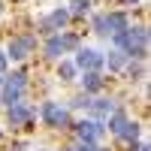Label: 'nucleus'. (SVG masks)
<instances>
[{
  "instance_id": "obj_1",
  "label": "nucleus",
  "mask_w": 151,
  "mask_h": 151,
  "mask_svg": "<svg viewBox=\"0 0 151 151\" xmlns=\"http://www.w3.org/2000/svg\"><path fill=\"white\" fill-rule=\"evenodd\" d=\"M112 40H115V48L124 52L130 60H145V55H148V30L145 27H127L121 33H112Z\"/></svg>"
},
{
  "instance_id": "obj_2",
  "label": "nucleus",
  "mask_w": 151,
  "mask_h": 151,
  "mask_svg": "<svg viewBox=\"0 0 151 151\" xmlns=\"http://www.w3.org/2000/svg\"><path fill=\"white\" fill-rule=\"evenodd\" d=\"M24 88H27V76H24V73H12V76H6L3 88H0V103H3L6 109L15 106V103H21Z\"/></svg>"
},
{
  "instance_id": "obj_3",
  "label": "nucleus",
  "mask_w": 151,
  "mask_h": 151,
  "mask_svg": "<svg viewBox=\"0 0 151 151\" xmlns=\"http://www.w3.org/2000/svg\"><path fill=\"white\" fill-rule=\"evenodd\" d=\"M40 118L45 121V127H60V130H70L73 127V115H70V109L67 106H60V103H42L40 109Z\"/></svg>"
},
{
  "instance_id": "obj_4",
  "label": "nucleus",
  "mask_w": 151,
  "mask_h": 151,
  "mask_svg": "<svg viewBox=\"0 0 151 151\" xmlns=\"http://www.w3.org/2000/svg\"><path fill=\"white\" fill-rule=\"evenodd\" d=\"M73 64H76L79 73H100L103 70V55L94 52V48H76Z\"/></svg>"
},
{
  "instance_id": "obj_5",
  "label": "nucleus",
  "mask_w": 151,
  "mask_h": 151,
  "mask_svg": "<svg viewBox=\"0 0 151 151\" xmlns=\"http://www.w3.org/2000/svg\"><path fill=\"white\" fill-rule=\"evenodd\" d=\"M73 130L79 133L82 142H94V145L103 139V133H106V127H103L100 121H94V118H82L79 124H73Z\"/></svg>"
},
{
  "instance_id": "obj_6",
  "label": "nucleus",
  "mask_w": 151,
  "mask_h": 151,
  "mask_svg": "<svg viewBox=\"0 0 151 151\" xmlns=\"http://www.w3.org/2000/svg\"><path fill=\"white\" fill-rule=\"evenodd\" d=\"M67 24H70V12L58 6V9L48 12L45 18H40V33H48V36H52L55 30H64Z\"/></svg>"
},
{
  "instance_id": "obj_7",
  "label": "nucleus",
  "mask_w": 151,
  "mask_h": 151,
  "mask_svg": "<svg viewBox=\"0 0 151 151\" xmlns=\"http://www.w3.org/2000/svg\"><path fill=\"white\" fill-rule=\"evenodd\" d=\"M36 48V36H15L9 45H6V58H12V60H24L30 52Z\"/></svg>"
},
{
  "instance_id": "obj_8",
  "label": "nucleus",
  "mask_w": 151,
  "mask_h": 151,
  "mask_svg": "<svg viewBox=\"0 0 151 151\" xmlns=\"http://www.w3.org/2000/svg\"><path fill=\"white\" fill-rule=\"evenodd\" d=\"M115 109H118V103H115L112 97H97V100H91V106H88L91 118H94V121H100V124H103V121H106Z\"/></svg>"
},
{
  "instance_id": "obj_9",
  "label": "nucleus",
  "mask_w": 151,
  "mask_h": 151,
  "mask_svg": "<svg viewBox=\"0 0 151 151\" xmlns=\"http://www.w3.org/2000/svg\"><path fill=\"white\" fill-rule=\"evenodd\" d=\"M6 121L12 124V127H24V124H30V121H33V109H30V106H24V103H15V106H9V109H6Z\"/></svg>"
},
{
  "instance_id": "obj_10",
  "label": "nucleus",
  "mask_w": 151,
  "mask_h": 151,
  "mask_svg": "<svg viewBox=\"0 0 151 151\" xmlns=\"http://www.w3.org/2000/svg\"><path fill=\"white\" fill-rule=\"evenodd\" d=\"M82 88H85V94H97V91H103V85H106V79H103V73H82Z\"/></svg>"
},
{
  "instance_id": "obj_11",
  "label": "nucleus",
  "mask_w": 151,
  "mask_h": 151,
  "mask_svg": "<svg viewBox=\"0 0 151 151\" xmlns=\"http://www.w3.org/2000/svg\"><path fill=\"white\" fill-rule=\"evenodd\" d=\"M130 27V21L124 12H106V30L109 33H121V30H127Z\"/></svg>"
},
{
  "instance_id": "obj_12",
  "label": "nucleus",
  "mask_w": 151,
  "mask_h": 151,
  "mask_svg": "<svg viewBox=\"0 0 151 151\" xmlns=\"http://www.w3.org/2000/svg\"><path fill=\"white\" fill-rule=\"evenodd\" d=\"M118 139L121 142H130V145H136V142H139V124H136V121H124V127L118 130Z\"/></svg>"
},
{
  "instance_id": "obj_13",
  "label": "nucleus",
  "mask_w": 151,
  "mask_h": 151,
  "mask_svg": "<svg viewBox=\"0 0 151 151\" xmlns=\"http://www.w3.org/2000/svg\"><path fill=\"white\" fill-rule=\"evenodd\" d=\"M127 55H124V52H118V48H115V52H109L106 58H103V67H109L112 73H118V70H124V67H127Z\"/></svg>"
},
{
  "instance_id": "obj_14",
  "label": "nucleus",
  "mask_w": 151,
  "mask_h": 151,
  "mask_svg": "<svg viewBox=\"0 0 151 151\" xmlns=\"http://www.w3.org/2000/svg\"><path fill=\"white\" fill-rule=\"evenodd\" d=\"M60 55H64V45H60V36H58V33H52V36L45 40V58L58 60Z\"/></svg>"
},
{
  "instance_id": "obj_15",
  "label": "nucleus",
  "mask_w": 151,
  "mask_h": 151,
  "mask_svg": "<svg viewBox=\"0 0 151 151\" xmlns=\"http://www.w3.org/2000/svg\"><path fill=\"white\" fill-rule=\"evenodd\" d=\"M67 12H70V18H82V15L91 12V0H73Z\"/></svg>"
},
{
  "instance_id": "obj_16",
  "label": "nucleus",
  "mask_w": 151,
  "mask_h": 151,
  "mask_svg": "<svg viewBox=\"0 0 151 151\" xmlns=\"http://www.w3.org/2000/svg\"><path fill=\"white\" fill-rule=\"evenodd\" d=\"M124 121H127V115H124V112H121V109H115V112H112V115L106 118V124H109V130H112V133H115V136H118V130L124 127Z\"/></svg>"
},
{
  "instance_id": "obj_17",
  "label": "nucleus",
  "mask_w": 151,
  "mask_h": 151,
  "mask_svg": "<svg viewBox=\"0 0 151 151\" xmlns=\"http://www.w3.org/2000/svg\"><path fill=\"white\" fill-rule=\"evenodd\" d=\"M58 76H60L64 82H70V79H76V76H79V70H76V64H73V60H60Z\"/></svg>"
},
{
  "instance_id": "obj_18",
  "label": "nucleus",
  "mask_w": 151,
  "mask_h": 151,
  "mask_svg": "<svg viewBox=\"0 0 151 151\" xmlns=\"http://www.w3.org/2000/svg\"><path fill=\"white\" fill-rule=\"evenodd\" d=\"M58 36H60V45H64V52H73V48H79V36H76V33H64V30H60Z\"/></svg>"
},
{
  "instance_id": "obj_19",
  "label": "nucleus",
  "mask_w": 151,
  "mask_h": 151,
  "mask_svg": "<svg viewBox=\"0 0 151 151\" xmlns=\"http://www.w3.org/2000/svg\"><path fill=\"white\" fill-rule=\"evenodd\" d=\"M91 24H94V33H103V36H109V30H106V12H97V15L91 18Z\"/></svg>"
},
{
  "instance_id": "obj_20",
  "label": "nucleus",
  "mask_w": 151,
  "mask_h": 151,
  "mask_svg": "<svg viewBox=\"0 0 151 151\" xmlns=\"http://www.w3.org/2000/svg\"><path fill=\"white\" fill-rule=\"evenodd\" d=\"M88 106H91V97L88 94H79V97L70 100V109H88Z\"/></svg>"
},
{
  "instance_id": "obj_21",
  "label": "nucleus",
  "mask_w": 151,
  "mask_h": 151,
  "mask_svg": "<svg viewBox=\"0 0 151 151\" xmlns=\"http://www.w3.org/2000/svg\"><path fill=\"white\" fill-rule=\"evenodd\" d=\"M94 148H97L94 142H79V145H76L73 151H94Z\"/></svg>"
},
{
  "instance_id": "obj_22",
  "label": "nucleus",
  "mask_w": 151,
  "mask_h": 151,
  "mask_svg": "<svg viewBox=\"0 0 151 151\" xmlns=\"http://www.w3.org/2000/svg\"><path fill=\"white\" fill-rule=\"evenodd\" d=\"M130 151H151V148H148V142H136V145H130Z\"/></svg>"
},
{
  "instance_id": "obj_23",
  "label": "nucleus",
  "mask_w": 151,
  "mask_h": 151,
  "mask_svg": "<svg viewBox=\"0 0 151 151\" xmlns=\"http://www.w3.org/2000/svg\"><path fill=\"white\" fill-rule=\"evenodd\" d=\"M6 60H9V58H6V52H0V76L6 73Z\"/></svg>"
},
{
  "instance_id": "obj_24",
  "label": "nucleus",
  "mask_w": 151,
  "mask_h": 151,
  "mask_svg": "<svg viewBox=\"0 0 151 151\" xmlns=\"http://www.w3.org/2000/svg\"><path fill=\"white\" fill-rule=\"evenodd\" d=\"M121 3H124V6H136V3H139V0H121Z\"/></svg>"
},
{
  "instance_id": "obj_25",
  "label": "nucleus",
  "mask_w": 151,
  "mask_h": 151,
  "mask_svg": "<svg viewBox=\"0 0 151 151\" xmlns=\"http://www.w3.org/2000/svg\"><path fill=\"white\" fill-rule=\"evenodd\" d=\"M94 151H109V148H100V145H97V148H94Z\"/></svg>"
},
{
  "instance_id": "obj_26",
  "label": "nucleus",
  "mask_w": 151,
  "mask_h": 151,
  "mask_svg": "<svg viewBox=\"0 0 151 151\" xmlns=\"http://www.w3.org/2000/svg\"><path fill=\"white\" fill-rule=\"evenodd\" d=\"M64 151H73V148H64Z\"/></svg>"
},
{
  "instance_id": "obj_27",
  "label": "nucleus",
  "mask_w": 151,
  "mask_h": 151,
  "mask_svg": "<svg viewBox=\"0 0 151 151\" xmlns=\"http://www.w3.org/2000/svg\"><path fill=\"white\" fill-rule=\"evenodd\" d=\"M0 136H3V130H0Z\"/></svg>"
}]
</instances>
